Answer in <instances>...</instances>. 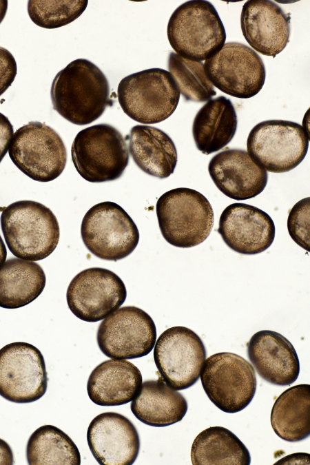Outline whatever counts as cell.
Wrapping results in <instances>:
<instances>
[{"mask_svg": "<svg viewBox=\"0 0 310 465\" xmlns=\"http://www.w3.org/2000/svg\"><path fill=\"white\" fill-rule=\"evenodd\" d=\"M53 108L69 122L84 125L112 105L107 79L87 59L70 62L55 76L50 89Z\"/></svg>", "mask_w": 310, "mask_h": 465, "instance_id": "1", "label": "cell"}, {"mask_svg": "<svg viewBox=\"0 0 310 465\" xmlns=\"http://www.w3.org/2000/svg\"><path fill=\"white\" fill-rule=\"evenodd\" d=\"M0 222L6 245L18 258L33 262L43 260L59 243L57 218L40 203L28 200L12 203L3 209Z\"/></svg>", "mask_w": 310, "mask_h": 465, "instance_id": "2", "label": "cell"}, {"mask_svg": "<svg viewBox=\"0 0 310 465\" xmlns=\"http://www.w3.org/2000/svg\"><path fill=\"white\" fill-rule=\"evenodd\" d=\"M156 211L164 239L180 248L200 245L209 236L214 214L208 199L187 187L174 188L158 199Z\"/></svg>", "mask_w": 310, "mask_h": 465, "instance_id": "3", "label": "cell"}, {"mask_svg": "<svg viewBox=\"0 0 310 465\" xmlns=\"http://www.w3.org/2000/svg\"><path fill=\"white\" fill-rule=\"evenodd\" d=\"M167 34L177 54L195 61L215 55L227 37L217 10L207 1H189L180 5L169 19Z\"/></svg>", "mask_w": 310, "mask_h": 465, "instance_id": "4", "label": "cell"}, {"mask_svg": "<svg viewBox=\"0 0 310 465\" xmlns=\"http://www.w3.org/2000/svg\"><path fill=\"white\" fill-rule=\"evenodd\" d=\"M180 90L172 75L155 68L124 77L117 88L118 103L125 114L143 124H155L176 110Z\"/></svg>", "mask_w": 310, "mask_h": 465, "instance_id": "5", "label": "cell"}, {"mask_svg": "<svg viewBox=\"0 0 310 465\" xmlns=\"http://www.w3.org/2000/svg\"><path fill=\"white\" fill-rule=\"evenodd\" d=\"M71 156L77 172L90 183L119 178L129 163L124 138L117 129L105 123L81 130L72 144Z\"/></svg>", "mask_w": 310, "mask_h": 465, "instance_id": "6", "label": "cell"}, {"mask_svg": "<svg viewBox=\"0 0 310 465\" xmlns=\"http://www.w3.org/2000/svg\"><path fill=\"white\" fill-rule=\"evenodd\" d=\"M8 154L21 172L43 183L58 178L67 162V151L61 136L39 121H30L13 134Z\"/></svg>", "mask_w": 310, "mask_h": 465, "instance_id": "7", "label": "cell"}, {"mask_svg": "<svg viewBox=\"0 0 310 465\" xmlns=\"http://www.w3.org/2000/svg\"><path fill=\"white\" fill-rule=\"evenodd\" d=\"M309 136L296 122L267 120L256 125L247 140L251 160L267 172L283 173L296 167L304 158Z\"/></svg>", "mask_w": 310, "mask_h": 465, "instance_id": "8", "label": "cell"}, {"mask_svg": "<svg viewBox=\"0 0 310 465\" xmlns=\"http://www.w3.org/2000/svg\"><path fill=\"white\" fill-rule=\"evenodd\" d=\"M200 378L210 401L225 413L243 410L256 393L257 380L254 367L236 353L220 352L205 359Z\"/></svg>", "mask_w": 310, "mask_h": 465, "instance_id": "9", "label": "cell"}, {"mask_svg": "<svg viewBox=\"0 0 310 465\" xmlns=\"http://www.w3.org/2000/svg\"><path fill=\"white\" fill-rule=\"evenodd\" d=\"M81 234L92 254L110 261L128 256L139 241V231L132 218L123 207L111 201L97 203L86 212Z\"/></svg>", "mask_w": 310, "mask_h": 465, "instance_id": "10", "label": "cell"}, {"mask_svg": "<svg viewBox=\"0 0 310 465\" xmlns=\"http://www.w3.org/2000/svg\"><path fill=\"white\" fill-rule=\"evenodd\" d=\"M204 70L213 86L239 99L256 96L266 77L264 63L253 49L238 42L224 44L219 52L205 60Z\"/></svg>", "mask_w": 310, "mask_h": 465, "instance_id": "11", "label": "cell"}, {"mask_svg": "<svg viewBox=\"0 0 310 465\" xmlns=\"http://www.w3.org/2000/svg\"><path fill=\"white\" fill-rule=\"evenodd\" d=\"M154 347L155 364L171 388L187 389L198 381L207 352L194 331L182 326L170 327L160 335Z\"/></svg>", "mask_w": 310, "mask_h": 465, "instance_id": "12", "label": "cell"}, {"mask_svg": "<svg viewBox=\"0 0 310 465\" xmlns=\"http://www.w3.org/2000/svg\"><path fill=\"white\" fill-rule=\"evenodd\" d=\"M96 340L102 353L112 359H135L149 354L156 340L151 316L134 306L119 308L103 319Z\"/></svg>", "mask_w": 310, "mask_h": 465, "instance_id": "13", "label": "cell"}, {"mask_svg": "<svg viewBox=\"0 0 310 465\" xmlns=\"http://www.w3.org/2000/svg\"><path fill=\"white\" fill-rule=\"evenodd\" d=\"M44 358L34 345L16 342L0 349V395L17 404L41 398L47 391Z\"/></svg>", "mask_w": 310, "mask_h": 465, "instance_id": "14", "label": "cell"}, {"mask_svg": "<svg viewBox=\"0 0 310 465\" xmlns=\"http://www.w3.org/2000/svg\"><path fill=\"white\" fill-rule=\"evenodd\" d=\"M126 298L127 289L121 278L101 267L88 268L77 273L66 291L70 310L88 322L103 320L118 309Z\"/></svg>", "mask_w": 310, "mask_h": 465, "instance_id": "15", "label": "cell"}, {"mask_svg": "<svg viewBox=\"0 0 310 465\" xmlns=\"http://www.w3.org/2000/svg\"><path fill=\"white\" fill-rule=\"evenodd\" d=\"M218 225V232L225 243L241 254L262 253L275 238L276 227L270 216L246 203L228 205L220 216Z\"/></svg>", "mask_w": 310, "mask_h": 465, "instance_id": "16", "label": "cell"}, {"mask_svg": "<svg viewBox=\"0 0 310 465\" xmlns=\"http://www.w3.org/2000/svg\"><path fill=\"white\" fill-rule=\"evenodd\" d=\"M90 450L99 464H132L140 449L138 431L132 422L115 412L96 415L87 431Z\"/></svg>", "mask_w": 310, "mask_h": 465, "instance_id": "17", "label": "cell"}, {"mask_svg": "<svg viewBox=\"0 0 310 465\" xmlns=\"http://www.w3.org/2000/svg\"><path fill=\"white\" fill-rule=\"evenodd\" d=\"M290 19V14L271 1H247L241 11V30L255 51L275 57L289 41Z\"/></svg>", "mask_w": 310, "mask_h": 465, "instance_id": "18", "label": "cell"}, {"mask_svg": "<svg viewBox=\"0 0 310 465\" xmlns=\"http://www.w3.org/2000/svg\"><path fill=\"white\" fill-rule=\"evenodd\" d=\"M208 172L216 187L226 196L236 200L259 195L268 180L267 171L257 165L247 151L228 149L213 156Z\"/></svg>", "mask_w": 310, "mask_h": 465, "instance_id": "19", "label": "cell"}, {"mask_svg": "<svg viewBox=\"0 0 310 465\" xmlns=\"http://www.w3.org/2000/svg\"><path fill=\"white\" fill-rule=\"evenodd\" d=\"M247 355L259 376L269 383L287 386L298 378L300 362L296 349L278 332L262 330L254 333L247 344Z\"/></svg>", "mask_w": 310, "mask_h": 465, "instance_id": "20", "label": "cell"}, {"mask_svg": "<svg viewBox=\"0 0 310 465\" xmlns=\"http://www.w3.org/2000/svg\"><path fill=\"white\" fill-rule=\"evenodd\" d=\"M143 383L140 370L132 362L112 359L99 364L87 383L90 400L99 406H120L130 402Z\"/></svg>", "mask_w": 310, "mask_h": 465, "instance_id": "21", "label": "cell"}, {"mask_svg": "<svg viewBox=\"0 0 310 465\" xmlns=\"http://www.w3.org/2000/svg\"><path fill=\"white\" fill-rule=\"evenodd\" d=\"M129 151L136 165L145 173L165 178L174 172L177 150L172 139L163 130L137 125L126 136Z\"/></svg>", "mask_w": 310, "mask_h": 465, "instance_id": "22", "label": "cell"}, {"mask_svg": "<svg viewBox=\"0 0 310 465\" xmlns=\"http://www.w3.org/2000/svg\"><path fill=\"white\" fill-rule=\"evenodd\" d=\"M131 402L134 415L143 424L155 427L181 421L188 409L185 397L171 388L161 376L156 380L143 382Z\"/></svg>", "mask_w": 310, "mask_h": 465, "instance_id": "23", "label": "cell"}, {"mask_svg": "<svg viewBox=\"0 0 310 465\" xmlns=\"http://www.w3.org/2000/svg\"><path fill=\"white\" fill-rule=\"evenodd\" d=\"M237 125L230 99L220 96L207 101L193 121L192 135L197 149L205 155L223 149L233 139Z\"/></svg>", "mask_w": 310, "mask_h": 465, "instance_id": "24", "label": "cell"}, {"mask_svg": "<svg viewBox=\"0 0 310 465\" xmlns=\"http://www.w3.org/2000/svg\"><path fill=\"white\" fill-rule=\"evenodd\" d=\"M46 277L33 261L10 258L0 268V307L18 309L37 299L43 292Z\"/></svg>", "mask_w": 310, "mask_h": 465, "instance_id": "25", "label": "cell"}, {"mask_svg": "<svg viewBox=\"0 0 310 465\" xmlns=\"http://www.w3.org/2000/svg\"><path fill=\"white\" fill-rule=\"evenodd\" d=\"M270 420L275 433L285 441L296 442L309 437L310 385H296L282 393L273 405Z\"/></svg>", "mask_w": 310, "mask_h": 465, "instance_id": "26", "label": "cell"}, {"mask_svg": "<svg viewBox=\"0 0 310 465\" xmlns=\"http://www.w3.org/2000/svg\"><path fill=\"white\" fill-rule=\"evenodd\" d=\"M192 464H245L250 453L242 441L223 426H211L194 439L191 448Z\"/></svg>", "mask_w": 310, "mask_h": 465, "instance_id": "27", "label": "cell"}, {"mask_svg": "<svg viewBox=\"0 0 310 465\" xmlns=\"http://www.w3.org/2000/svg\"><path fill=\"white\" fill-rule=\"evenodd\" d=\"M30 465L81 464V455L73 440L53 425H43L30 435L26 446Z\"/></svg>", "mask_w": 310, "mask_h": 465, "instance_id": "28", "label": "cell"}, {"mask_svg": "<svg viewBox=\"0 0 310 465\" xmlns=\"http://www.w3.org/2000/svg\"><path fill=\"white\" fill-rule=\"evenodd\" d=\"M168 70L185 100L205 102L216 94L201 61L189 60L171 52L168 58Z\"/></svg>", "mask_w": 310, "mask_h": 465, "instance_id": "29", "label": "cell"}, {"mask_svg": "<svg viewBox=\"0 0 310 465\" xmlns=\"http://www.w3.org/2000/svg\"><path fill=\"white\" fill-rule=\"evenodd\" d=\"M88 1H41L28 2V13L32 21L45 29L68 25L79 18L86 9Z\"/></svg>", "mask_w": 310, "mask_h": 465, "instance_id": "30", "label": "cell"}, {"mask_svg": "<svg viewBox=\"0 0 310 465\" xmlns=\"http://www.w3.org/2000/svg\"><path fill=\"white\" fill-rule=\"evenodd\" d=\"M310 198L297 202L291 209L287 221L289 236L300 247L310 251Z\"/></svg>", "mask_w": 310, "mask_h": 465, "instance_id": "31", "label": "cell"}, {"mask_svg": "<svg viewBox=\"0 0 310 465\" xmlns=\"http://www.w3.org/2000/svg\"><path fill=\"white\" fill-rule=\"evenodd\" d=\"M17 73V65L13 55L0 46V96L13 83Z\"/></svg>", "mask_w": 310, "mask_h": 465, "instance_id": "32", "label": "cell"}, {"mask_svg": "<svg viewBox=\"0 0 310 465\" xmlns=\"http://www.w3.org/2000/svg\"><path fill=\"white\" fill-rule=\"evenodd\" d=\"M13 132V126L8 117L0 112V163L8 151Z\"/></svg>", "mask_w": 310, "mask_h": 465, "instance_id": "33", "label": "cell"}, {"mask_svg": "<svg viewBox=\"0 0 310 465\" xmlns=\"http://www.w3.org/2000/svg\"><path fill=\"white\" fill-rule=\"evenodd\" d=\"M309 457L310 455L308 453H294L293 455H289L288 456H286L283 457L282 459H280L275 464H309Z\"/></svg>", "mask_w": 310, "mask_h": 465, "instance_id": "34", "label": "cell"}, {"mask_svg": "<svg viewBox=\"0 0 310 465\" xmlns=\"http://www.w3.org/2000/svg\"><path fill=\"white\" fill-rule=\"evenodd\" d=\"M14 456L10 445L0 438V464H13Z\"/></svg>", "mask_w": 310, "mask_h": 465, "instance_id": "35", "label": "cell"}, {"mask_svg": "<svg viewBox=\"0 0 310 465\" xmlns=\"http://www.w3.org/2000/svg\"><path fill=\"white\" fill-rule=\"evenodd\" d=\"M7 250L4 242L0 236V268L6 260Z\"/></svg>", "mask_w": 310, "mask_h": 465, "instance_id": "36", "label": "cell"}, {"mask_svg": "<svg viewBox=\"0 0 310 465\" xmlns=\"http://www.w3.org/2000/svg\"><path fill=\"white\" fill-rule=\"evenodd\" d=\"M8 10V1L0 0V24L3 20Z\"/></svg>", "mask_w": 310, "mask_h": 465, "instance_id": "37", "label": "cell"}]
</instances>
